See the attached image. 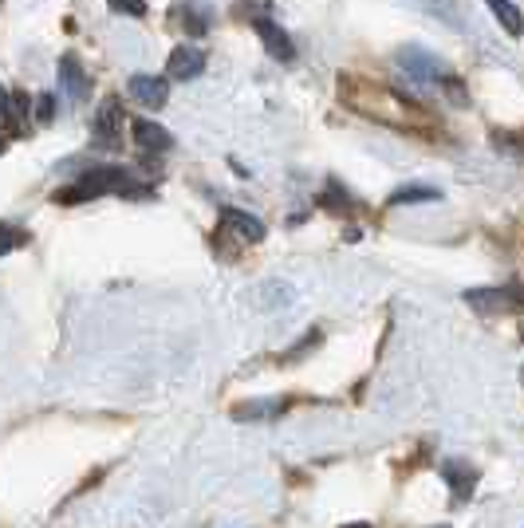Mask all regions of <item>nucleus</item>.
Here are the masks:
<instances>
[{
	"mask_svg": "<svg viewBox=\"0 0 524 528\" xmlns=\"http://www.w3.org/2000/svg\"><path fill=\"white\" fill-rule=\"evenodd\" d=\"M339 528H371V525H363V521H359V525H339Z\"/></svg>",
	"mask_w": 524,
	"mask_h": 528,
	"instance_id": "obj_20",
	"label": "nucleus"
},
{
	"mask_svg": "<svg viewBox=\"0 0 524 528\" xmlns=\"http://www.w3.org/2000/svg\"><path fill=\"white\" fill-rule=\"evenodd\" d=\"M398 60H402V67H406L414 79H438V71H442L434 56H426V52H418V48H406Z\"/></svg>",
	"mask_w": 524,
	"mask_h": 528,
	"instance_id": "obj_12",
	"label": "nucleus"
},
{
	"mask_svg": "<svg viewBox=\"0 0 524 528\" xmlns=\"http://www.w3.org/2000/svg\"><path fill=\"white\" fill-rule=\"evenodd\" d=\"M442 528H446V525H442Z\"/></svg>",
	"mask_w": 524,
	"mask_h": 528,
	"instance_id": "obj_22",
	"label": "nucleus"
},
{
	"mask_svg": "<svg viewBox=\"0 0 524 528\" xmlns=\"http://www.w3.org/2000/svg\"><path fill=\"white\" fill-rule=\"evenodd\" d=\"M343 99L359 111V115H371L375 123H387V127H426V115L406 103L402 95H394L387 87H367V83H355V79H343Z\"/></svg>",
	"mask_w": 524,
	"mask_h": 528,
	"instance_id": "obj_1",
	"label": "nucleus"
},
{
	"mask_svg": "<svg viewBox=\"0 0 524 528\" xmlns=\"http://www.w3.org/2000/svg\"><path fill=\"white\" fill-rule=\"evenodd\" d=\"M103 194H123V198H142L146 186L134 182L131 174L123 166H99V170H87L79 182H71L67 190L56 194L60 205H75V201H91V198H103Z\"/></svg>",
	"mask_w": 524,
	"mask_h": 528,
	"instance_id": "obj_2",
	"label": "nucleus"
},
{
	"mask_svg": "<svg viewBox=\"0 0 524 528\" xmlns=\"http://www.w3.org/2000/svg\"><path fill=\"white\" fill-rule=\"evenodd\" d=\"M119 127H123V103L107 99L95 115V146L103 150H119Z\"/></svg>",
	"mask_w": 524,
	"mask_h": 528,
	"instance_id": "obj_4",
	"label": "nucleus"
},
{
	"mask_svg": "<svg viewBox=\"0 0 524 528\" xmlns=\"http://www.w3.org/2000/svg\"><path fill=\"white\" fill-rule=\"evenodd\" d=\"M111 8L123 12V16H134V20L146 16V0H111Z\"/></svg>",
	"mask_w": 524,
	"mask_h": 528,
	"instance_id": "obj_17",
	"label": "nucleus"
},
{
	"mask_svg": "<svg viewBox=\"0 0 524 528\" xmlns=\"http://www.w3.org/2000/svg\"><path fill=\"white\" fill-rule=\"evenodd\" d=\"M221 229H229L241 245H261L264 241V225L245 209H221Z\"/></svg>",
	"mask_w": 524,
	"mask_h": 528,
	"instance_id": "obj_5",
	"label": "nucleus"
},
{
	"mask_svg": "<svg viewBox=\"0 0 524 528\" xmlns=\"http://www.w3.org/2000/svg\"><path fill=\"white\" fill-rule=\"evenodd\" d=\"M60 83H64V91L71 95V99H87V71H83V64L75 60V56H64L60 60Z\"/></svg>",
	"mask_w": 524,
	"mask_h": 528,
	"instance_id": "obj_10",
	"label": "nucleus"
},
{
	"mask_svg": "<svg viewBox=\"0 0 524 528\" xmlns=\"http://www.w3.org/2000/svg\"><path fill=\"white\" fill-rule=\"evenodd\" d=\"M20 245H28V233L20 225H12V221H0V257L20 249Z\"/></svg>",
	"mask_w": 524,
	"mask_h": 528,
	"instance_id": "obj_15",
	"label": "nucleus"
},
{
	"mask_svg": "<svg viewBox=\"0 0 524 528\" xmlns=\"http://www.w3.org/2000/svg\"><path fill=\"white\" fill-rule=\"evenodd\" d=\"M442 477H446V485H450L454 501H469V497H473V485H477V469H473V465L446 462L442 465Z\"/></svg>",
	"mask_w": 524,
	"mask_h": 528,
	"instance_id": "obj_8",
	"label": "nucleus"
},
{
	"mask_svg": "<svg viewBox=\"0 0 524 528\" xmlns=\"http://www.w3.org/2000/svg\"><path fill=\"white\" fill-rule=\"evenodd\" d=\"M131 95L138 99V103H142V107L158 111V107L166 103L170 87H166V79H162V75H134V79H131Z\"/></svg>",
	"mask_w": 524,
	"mask_h": 528,
	"instance_id": "obj_6",
	"label": "nucleus"
},
{
	"mask_svg": "<svg viewBox=\"0 0 524 528\" xmlns=\"http://www.w3.org/2000/svg\"><path fill=\"white\" fill-rule=\"evenodd\" d=\"M134 142L142 146V150H150V154H162V150H170L174 146V138L170 131H162L158 123H150V119H134Z\"/></svg>",
	"mask_w": 524,
	"mask_h": 528,
	"instance_id": "obj_9",
	"label": "nucleus"
},
{
	"mask_svg": "<svg viewBox=\"0 0 524 528\" xmlns=\"http://www.w3.org/2000/svg\"><path fill=\"white\" fill-rule=\"evenodd\" d=\"M0 154H4V138H0Z\"/></svg>",
	"mask_w": 524,
	"mask_h": 528,
	"instance_id": "obj_21",
	"label": "nucleus"
},
{
	"mask_svg": "<svg viewBox=\"0 0 524 528\" xmlns=\"http://www.w3.org/2000/svg\"><path fill=\"white\" fill-rule=\"evenodd\" d=\"M442 190L438 186H426V182H414V186H402L391 194V205H414V201H438Z\"/></svg>",
	"mask_w": 524,
	"mask_h": 528,
	"instance_id": "obj_13",
	"label": "nucleus"
},
{
	"mask_svg": "<svg viewBox=\"0 0 524 528\" xmlns=\"http://www.w3.org/2000/svg\"><path fill=\"white\" fill-rule=\"evenodd\" d=\"M205 71V56L197 52V48H178L174 56H170V75L174 79H197Z\"/></svg>",
	"mask_w": 524,
	"mask_h": 528,
	"instance_id": "obj_11",
	"label": "nucleus"
},
{
	"mask_svg": "<svg viewBox=\"0 0 524 528\" xmlns=\"http://www.w3.org/2000/svg\"><path fill=\"white\" fill-rule=\"evenodd\" d=\"M489 8H493V16L501 20V28H505L509 36H521V12H517L513 0H489Z\"/></svg>",
	"mask_w": 524,
	"mask_h": 528,
	"instance_id": "obj_14",
	"label": "nucleus"
},
{
	"mask_svg": "<svg viewBox=\"0 0 524 528\" xmlns=\"http://www.w3.org/2000/svg\"><path fill=\"white\" fill-rule=\"evenodd\" d=\"M257 32H261L264 48H268V56H276V60H296V48H292V40H288V32L280 28V24H272V20H264L257 16Z\"/></svg>",
	"mask_w": 524,
	"mask_h": 528,
	"instance_id": "obj_7",
	"label": "nucleus"
},
{
	"mask_svg": "<svg viewBox=\"0 0 524 528\" xmlns=\"http://www.w3.org/2000/svg\"><path fill=\"white\" fill-rule=\"evenodd\" d=\"M465 304H469L477 316H509V312H521V288H517V284L469 288V292H465Z\"/></svg>",
	"mask_w": 524,
	"mask_h": 528,
	"instance_id": "obj_3",
	"label": "nucleus"
},
{
	"mask_svg": "<svg viewBox=\"0 0 524 528\" xmlns=\"http://www.w3.org/2000/svg\"><path fill=\"white\" fill-rule=\"evenodd\" d=\"M52 115H56V99H52V95H40V103H36V119H40V123H52Z\"/></svg>",
	"mask_w": 524,
	"mask_h": 528,
	"instance_id": "obj_18",
	"label": "nucleus"
},
{
	"mask_svg": "<svg viewBox=\"0 0 524 528\" xmlns=\"http://www.w3.org/2000/svg\"><path fill=\"white\" fill-rule=\"evenodd\" d=\"M268 414H280V402H241L237 406V418H268Z\"/></svg>",
	"mask_w": 524,
	"mask_h": 528,
	"instance_id": "obj_16",
	"label": "nucleus"
},
{
	"mask_svg": "<svg viewBox=\"0 0 524 528\" xmlns=\"http://www.w3.org/2000/svg\"><path fill=\"white\" fill-rule=\"evenodd\" d=\"M4 99H8V91H4V87H0V111H4Z\"/></svg>",
	"mask_w": 524,
	"mask_h": 528,
	"instance_id": "obj_19",
	"label": "nucleus"
}]
</instances>
